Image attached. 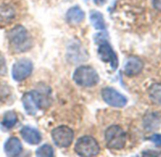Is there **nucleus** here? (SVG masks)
I'll list each match as a JSON object with an SVG mask.
<instances>
[{
  "instance_id": "obj_4",
  "label": "nucleus",
  "mask_w": 161,
  "mask_h": 157,
  "mask_svg": "<svg viewBox=\"0 0 161 157\" xmlns=\"http://www.w3.org/2000/svg\"><path fill=\"white\" fill-rule=\"evenodd\" d=\"M100 145L92 136H83L78 139L75 145V151L84 157L97 156L100 153Z\"/></svg>"
},
{
  "instance_id": "obj_9",
  "label": "nucleus",
  "mask_w": 161,
  "mask_h": 157,
  "mask_svg": "<svg viewBox=\"0 0 161 157\" xmlns=\"http://www.w3.org/2000/svg\"><path fill=\"white\" fill-rule=\"evenodd\" d=\"M33 65L31 60L29 59H22L14 63L13 67V78L16 82H21L27 78L32 72Z\"/></svg>"
},
{
  "instance_id": "obj_18",
  "label": "nucleus",
  "mask_w": 161,
  "mask_h": 157,
  "mask_svg": "<svg viewBox=\"0 0 161 157\" xmlns=\"http://www.w3.org/2000/svg\"><path fill=\"white\" fill-rule=\"evenodd\" d=\"M16 122H17V115L14 111H9L4 115L2 125L8 129H11L16 124Z\"/></svg>"
},
{
  "instance_id": "obj_8",
  "label": "nucleus",
  "mask_w": 161,
  "mask_h": 157,
  "mask_svg": "<svg viewBox=\"0 0 161 157\" xmlns=\"http://www.w3.org/2000/svg\"><path fill=\"white\" fill-rule=\"evenodd\" d=\"M102 97L105 103L115 108H122L127 104V99L112 87H105L102 91Z\"/></svg>"
},
{
  "instance_id": "obj_3",
  "label": "nucleus",
  "mask_w": 161,
  "mask_h": 157,
  "mask_svg": "<svg viewBox=\"0 0 161 157\" xmlns=\"http://www.w3.org/2000/svg\"><path fill=\"white\" fill-rule=\"evenodd\" d=\"M73 80L80 86L91 87L100 82V77L93 67L82 65L75 70L73 74Z\"/></svg>"
},
{
  "instance_id": "obj_16",
  "label": "nucleus",
  "mask_w": 161,
  "mask_h": 157,
  "mask_svg": "<svg viewBox=\"0 0 161 157\" xmlns=\"http://www.w3.org/2000/svg\"><path fill=\"white\" fill-rule=\"evenodd\" d=\"M149 98L151 101L156 105H161V84H154L151 85L148 91Z\"/></svg>"
},
{
  "instance_id": "obj_22",
  "label": "nucleus",
  "mask_w": 161,
  "mask_h": 157,
  "mask_svg": "<svg viewBox=\"0 0 161 157\" xmlns=\"http://www.w3.org/2000/svg\"><path fill=\"white\" fill-rule=\"evenodd\" d=\"M152 4L155 10L161 12V0H152Z\"/></svg>"
},
{
  "instance_id": "obj_11",
  "label": "nucleus",
  "mask_w": 161,
  "mask_h": 157,
  "mask_svg": "<svg viewBox=\"0 0 161 157\" xmlns=\"http://www.w3.org/2000/svg\"><path fill=\"white\" fill-rule=\"evenodd\" d=\"M16 14L17 11L13 4L9 2L4 3L0 6V24L7 25L11 23L16 18Z\"/></svg>"
},
{
  "instance_id": "obj_17",
  "label": "nucleus",
  "mask_w": 161,
  "mask_h": 157,
  "mask_svg": "<svg viewBox=\"0 0 161 157\" xmlns=\"http://www.w3.org/2000/svg\"><path fill=\"white\" fill-rule=\"evenodd\" d=\"M144 127L148 131L157 129L160 125V117L156 114H149L144 117Z\"/></svg>"
},
{
  "instance_id": "obj_7",
  "label": "nucleus",
  "mask_w": 161,
  "mask_h": 157,
  "mask_svg": "<svg viewBox=\"0 0 161 157\" xmlns=\"http://www.w3.org/2000/svg\"><path fill=\"white\" fill-rule=\"evenodd\" d=\"M51 136L56 146L60 148H67L73 141L74 133L67 126H59L52 131Z\"/></svg>"
},
{
  "instance_id": "obj_2",
  "label": "nucleus",
  "mask_w": 161,
  "mask_h": 157,
  "mask_svg": "<svg viewBox=\"0 0 161 157\" xmlns=\"http://www.w3.org/2000/svg\"><path fill=\"white\" fill-rule=\"evenodd\" d=\"M22 102L26 112L31 116H34L38 110L45 109L49 106V100L47 96L37 91L26 93L22 98Z\"/></svg>"
},
{
  "instance_id": "obj_23",
  "label": "nucleus",
  "mask_w": 161,
  "mask_h": 157,
  "mask_svg": "<svg viewBox=\"0 0 161 157\" xmlns=\"http://www.w3.org/2000/svg\"><path fill=\"white\" fill-rule=\"evenodd\" d=\"M94 2H95V4L98 5V6H103V5L105 4L106 0H94Z\"/></svg>"
},
{
  "instance_id": "obj_10",
  "label": "nucleus",
  "mask_w": 161,
  "mask_h": 157,
  "mask_svg": "<svg viewBox=\"0 0 161 157\" xmlns=\"http://www.w3.org/2000/svg\"><path fill=\"white\" fill-rule=\"evenodd\" d=\"M143 69V62L136 56H130L124 63L123 71L126 76L132 77L138 75Z\"/></svg>"
},
{
  "instance_id": "obj_15",
  "label": "nucleus",
  "mask_w": 161,
  "mask_h": 157,
  "mask_svg": "<svg viewBox=\"0 0 161 157\" xmlns=\"http://www.w3.org/2000/svg\"><path fill=\"white\" fill-rule=\"evenodd\" d=\"M90 21L93 27L98 30H104L106 29V24L102 13L98 11H91L90 12Z\"/></svg>"
},
{
  "instance_id": "obj_20",
  "label": "nucleus",
  "mask_w": 161,
  "mask_h": 157,
  "mask_svg": "<svg viewBox=\"0 0 161 157\" xmlns=\"http://www.w3.org/2000/svg\"><path fill=\"white\" fill-rule=\"evenodd\" d=\"M7 73V65L4 56L0 53V76H3Z\"/></svg>"
},
{
  "instance_id": "obj_12",
  "label": "nucleus",
  "mask_w": 161,
  "mask_h": 157,
  "mask_svg": "<svg viewBox=\"0 0 161 157\" xmlns=\"http://www.w3.org/2000/svg\"><path fill=\"white\" fill-rule=\"evenodd\" d=\"M20 133L21 136L24 138V140L31 145H38L42 140V136L40 133L36 129L30 126L23 127Z\"/></svg>"
},
{
  "instance_id": "obj_1",
  "label": "nucleus",
  "mask_w": 161,
  "mask_h": 157,
  "mask_svg": "<svg viewBox=\"0 0 161 157\" xmlns=\"http://www.w3.org/2000/svg\"><path fill=\"white\" fill-rule=\"evenodd\" d=\"M8 40L11 47L16 52H24L31 47V38L23 26H16L9 31Z\"/></svg>"
},
{
  "instance_id": "obj_13",
  "label": "nucleus",
  "mask_w": 161,
  "mask_h": 157,
  "mask_svg": "<svg viewBox=\"0 0 161 157\" xmlns=\"http://www.w3.org/2000/svg\"><path fill=\"white\" fill-rule=\"evenodd\" d=\"M4 149L9 156H18L23 151V146L21 141L17 137H11L7 140L4 146Z\"/></svg>"
},
{
  "instance_id": "obj_6",
  "label": "nucleus",
  "mask_w": 161,
  "mask_h": 157,
  "mask_svg": "<svg viewBox=\"0 0 161 157\" xmlns=\"http://www.w3.org/2000/svg\"><path fill=\"white\" fill-rule=\"evenodd\" d=\"M98 36L100 38L96 39V42L99 43L98 54H99L100 59L104 62H108L111 65L112 69L116 70L119 65V60H118V56L116 52L113 50L110 44L104 38L100 36V34Z\"/></svg>"
},
{
  "instance_id": "obj_21",
  "label": "nucleus",
  "mask_w": 161,
  "mask_h": 157,
  "mask_svg": "<svg viewBox=\"0 0 161 157\" xmlns=\"http://www.w3.org/2000/svg\"><path fill=\"white\" fill-rule=\"evenodd\" d=\"M149 140L154 143L156 146H161V134L159 133H154L152 136L149 137Z\"/></svg>"
},
{
  "instance_id": "obj_14",
  "label": "nucleus",
  "mask_w": 161,
  "mask_h": 157,
  "mask_svg": "<svg viewBox=\"0 0 161 157\" xmlns=\"http://www.w3.org/2000/svg\"><path fill=\"white\" fill-rule=\"evenodd\" d=\"M66 21L71 25H78L80 22H83L86 17L85 12L80 9L79 6H74L70 8L66 13Z\"/></svg>"
},
{
  "instance_id": "obj_19",
  "label": "nucleus",
  "mask_w": 161,
  "mask_h": 157,
  "mask_svg": "<svg viewBox=\"0 0 161 157\" xmlns=\"http://www.w3.org/2000/svg\"><path fill=\"white\" fill-rule=\"evenodd\" d=\"M37 156H43V157H52L54 156V149L49 145H43L36 150Z\"/></svg>"
},
{
  "instance_id": "obj_5",
  "label": "nucleus",
  "mask_w": 161,
  "mask_h": 157,
  "mask_svg": "<svg viewBox=\"0 0 161 157\" xmlns=\"http://www.w3.org/2000/svg\"><path fill=\"white\" fill-rule=\"evenodd\" d=\"M105 141L108 148L112 149H121L126 144V133L118 125L110 126L105 132Z\"/></svg>"
}]
</instances>
